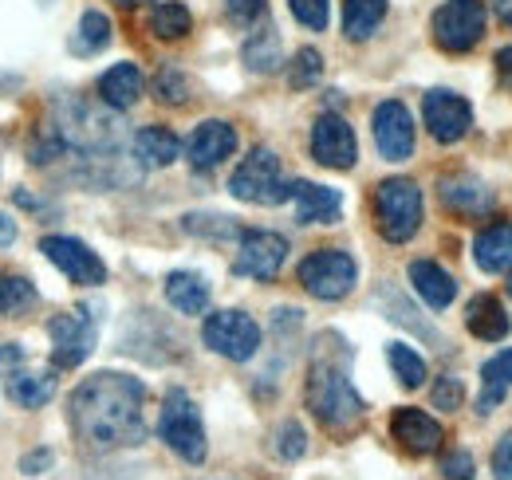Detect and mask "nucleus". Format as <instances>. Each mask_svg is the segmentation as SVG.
<instances>
[{"instance_id":"14","label":"nucleus","mask_w":512,"mask_h":480,"mask_svg":"<svg viewBox=\"0 0 512 480\" xmlns=\"http://www.w3.org/2000/svg\"><path fill=\"white\" fill-rule=\"evenodd\" d=\"M422 119H426V130H430L438 142H457V138H465V130L473 126V111H469V103H465L457 91L438 87V91H430V95L422 99Z\"/></svg>"},{"instance_id":"25","label":"nucleus","mask_w":512,"mask_h":480,"mask_svg":"<svg viewBox=\"0 0 512 480\" xmlns=\"http://www.w3.org/2000/svg\"><path fill=\"white\" fill-rule=\"evenodd\" d=\"M166 300L182 315H205L209 311V284L197 272H174L166 280Z\"/></svg>"},{"instance_id":"13","label":"nucleus","mask_w":512,"mask_h":480,"mask_svg":"<svg viewBox=\"0 0 512 480\" xmlns=\"http://www.w3.org/2000/svg\"><path fill=\"white\" fill-rule=\"evenodd\" d=\"M375 146L386 162H406L414 154V119L406 111V103L386 99L375 107Z\"/></svg>"},{"instance_id":"26","label":"nucleus","mask_w":512,"mask_h":480,"mask_svg":"<svg viewBox=\"0 0 512 480\" xmlns=\"http://www.w3.org/2000/svg\"><path fill=\"white\" fill-rule=\"evenodd\" d=\"M8 398L16 402V406H24V410H40V406H48L52 402V394H56V378L52 374H8Z\"/></svg>"},{"instance_id":"44","label":"nucleus","mask_w":512,"mask_h":480,"mask_svg":"<svg viewBox=\"0 0 512 480\" xmlns=\"http://www.w3.org/2000/svg\"><path fill=\"white\" fill-rule=\"evenodd\" d=\"M12 240H16V221H12V217L0 209V248H8Z\"/></svg>"},{"instance_id":"11","label":"nucleus","mask_w":512,"mask_h":480,"mask_svg":"<svg viewBox=\"0 0 512 480\" xmlns=\"http://www.w3.org/2000/svg\"><path fill=\"white\" fill-rule=\"evenodd\" d=\"M312 158L327 170H351L359 158L355 130L347 126L343 115H320L312 126Z\"/></svg>"},{"instance_id":"32","label":"nucleus","mask_w":512,"mask_h":480,"mask_svg":"<svg viewBox=\"0 0 512 480\" xmlns=\"http://www.w3.org/2000/svg\"><path fill=\"white\" fill-rule=\"evenodd\" d=\"M32 303H36V288L24 276L0 272V315H16V311H24Z\"/></svg>"},{"instance_id":"45","label":"nucleus","mask_w":512,"mask_h":480,"mask_svg":"<svg viewBox=\"0 0 512 480\" xmlns=\"http://www.w3.org/2000/svg\"><path fill=\"white\" fill-rule=\"evenodd\" d=\"M44 465H52V453H48V449H40V453H32V457L24 461V473H40Z\"/></svg>"},{"instance_id":"7","label":"nucleus","mask_w":512,"mask_h":480,"mask_svg":"<svg viewBox=\"0 0 512 480\" xmlns=\"http://www.w3.org/2000/svg\"><path fill=\"white\" fill-rule=\"evenodd\" d=\"M201 339L209 351L229 362H249L260 351V327L245 311H213L201 327Z\"/></svg>"},{"instance_id":"35","label":"nucleus","mask_w":512,"mask_h":480,"mask_svg":"<svg viewBox=\"0 0 512 480\" xmlns=\"http://www.w3.org/2000/svg\"><path fill=\"white\" fill-rule=\"evenodd\" d=\"M323 75V56L316 48H304L296 60H292V71H288V83L296 87V91H304V87H312V83H320Z\"/></svg>"},{"instance_id":"37","label":"nucleus","mask_w":512,"mask_h":480,"mask_svg":"<svg viewBox=\"0 0 512 480\" xmlns=\"http://www.w3.org/2000/svg\"><path fill=\"white\" fill-rule=\"evenodd\" d=\"M430 398H434V406H438V410H461L465 386H461V378H453V374H442V378L434 382Z\"/></svg>"},{"instance_id":"4","label":"nucleus","mask_w":512,"mask_h":480,"mask_svg":"<svg viewBox=\"0 0 512 480\" xmlns=\"http://www.w3.org/2000/svg\"><path fill=\"white\" fill-rule=\"evenodd\" d=\"M158 437L190 465H201L205 453H209V441H205V421L201 410L193 406V398L186 390H170L166 402H162V414H158Z\"/></svg>"},{"instance_id":"33","label":"nucleus","mask_w":512,"mask_h":480,"mask_svg":"<svg viewBox=\"0 0 512 480\" xmlns=\"http://www.w3.org/2000/svg\"><path fill=\"white\" fill-rule=\"evenodd\" d=\"M182 225H186V233H193V237H209V240L241 237V229L233 225V217H221V213H209V217L193 213V217H186Z\"/></svg>"},{"instance_id":"17","label":"nucleus","mask_w":512,"mask_h":480,"mask_svg":"<svg viewBox=\"0 0 512 480\" xmlns=\"http://www.w3.org/2000/svg\"><path fill=\"white\" fill-rule=\"evenodd\" d=\"M292 201H296L300 225H331L339 221V209H343V193L316 181H292Z\"/></svg>"},{"instance_id":"36","label":"nucleus","mask_w":512,"mask_h":480,"mask_svg":"<svg viewBox=\"0 0 512 480\" xmlns=\"http://www.w3.org/2000/svg\"><path fill=\"white\" fill-rule=\"evenodd\" d=\"M276 453H280L284 461H296V457L308 453V433H304L300 421H284V425H280V433H276Z\"/></svg>"},{"instance_id":"23","label":"nucleus","mask_w":512,"mask_h":480,"mask_svg":"<svg viewBox=\"0 0 512 480\" xmlns=\"http://www.w3.org/2000/svg\"><path fill=\"white\" fill-rule=\"evenodd\" d=\"M473 256L485 272H505L512 264V225L509 221H497L489 229H481L473 240Z\"/></svg>"},{"instance_id":"18","label":"nucleus","mask_w":512,"mask_h":480,"mask_svg":"<svg viewBox=\"0 0 512 480\" xmlns=\"http://www.w3.org/2000/svg\"><path fill=\"white\" fill-rule=\"evenodd\" d=\"M438 197H442V205H446L449 213H457V217H481V213L493 209L489 185L469 178V174H449V178H442L438 181Z\"/></svg>"},{"instance_id":"48","label":"nucleus","mask_w":512,"mask_h":480,"mask_svg":"<svg viewBox=\"0 0 512 480\" xmlns=\"http://www.w3.org/2000/svg\"><path fill=\"white\" fill-rule=\"evenodd\" d=\"M119 4H138V0H119Z\"/></svg>"},{"instance_id":"16","label":"nucleus","mask_w":512,"mask_h":480,"mask_svg":"<svg viewBox=\"0 0 512 480\" xmlns=\"http://www.w3.org/2000/svg\"><path fill=\"white\" fill-rule=\"evenodd\" d=\"M390 433H394V441H398L406 453H418V457L438 453V449H442V441H446L442 425L430 418L426 410H414V406L394 410V418H390Z\"/></svg>"},{"instance_id":"12","label":"nucleus","mask_w":512,"mask_h":480,"mask_svg":"<svg viewBox=\"0 0 512 480\" xmlns=\"http://www.w3.org/2000/svg\"><path fill=\"white\" fill-rule=\"evenodd\" d=\"M40 252L64 272L71 284H103L107 280V268L103 260L75 237H44L40 240Z\"/></svg>"},{"instance_id":"5","label":"nucleus","mask_w":512,"mask_h":480,"mask_svg":"<svg viewBox=\"0 0 512 480\" xmlns=\"http://www.w3.org/2000/svg\"><path fill=\"white\" fill-rule=\"evenodd\" d=\"M229 193L237 201H249V205H280V201L292 197V185L280 174V158L268 146H256L253 154L233 170Z\"/></svg>"},{"instance_id":"21","label":"nucleus","mask_w":512,"mask_h":480,"mask_svg":"<svg viewBox=\"0 0 512 480\" xmlns=\"http://www.w3.org/2000/svg\"><path fill=\"white\" fill-rule=\"evenodd\" d=\"M142 95V71L134 63H115L111 71L99 75V99L111 107V111H127L138 103Z\"/></svg>"},{"instance_id":"6","label":"nucleus","mask_w":512,"mask_h":480,"mask_svg":"<svg viewBox=\"0 0 512 480\" xmlns=\"http://www.w3.org/2000/svg\"><path fill=\"white\" fill-rule=\"evenodd\" d=\"M355 276H359V268H355L351 252H343V248H320V252H312V256L300 260V284L316 300L331 303L351 296Z\"/></svg>"},{"instance_id":"38","label":"nucleus","mask_w":512,"mask_h":480,"mask_svg":"<svg viewBox=\"0 0 512 480\" xmlns=\"http://www.w3.org/2000/svg\"><path fill=\"white\" fill-rule=\"evenodd\" d=\"M292 4V16L312 28V32H323L327 28V0H288Z\"/></svg>"},{"instance_id":"15","label":"nucleus","mask_w":512,"mask_h":480,"mask_svg":"<svg viewBox=\"0 0 512 480\" xmlns=\"http://www.w3.org/2000/svg\"><path fill=\"white\" fill-rule=\"evenodd\" d=\"M233 150H237V130L221 119L201 122L190 134V142H186V158H190L193 170H213V166H221Z\"/></svg>"},{"instance_id":"34","label":"nucleus","mask_w":512,"mask_h":480,"mask_svg":"<svg viewBox=\"0 0 512 480\" xmlns=\"http://www.w3.org/2000/svg\"><path fill=\"white\" fill-rule=\"evenodd\" d=\"M154 91H158V99H162V103H170V107H182V103L190 99V83H186V75H182L178 67H170V63L158 71Z\"/></svg>"},{"instance_id":"47","label":"nucleus","mask_w":512,"mask_h":480,"mask_svg":"<svg viewBox=\"0 0 512 480\" xmlns=\"http://www.w3.org/2000/svg\"><path fill=\"white\" fill-rule=\"evenodd\" d=\"M509 268H512V264H509ZM509 296H512V272H509Z\"/></svg>"},{"instance_id":"41","label":"nucleus","mask_w":512,"mask_h":480,"mask_svg":"<svg viewBox=\"0 0 512 480\" xmlns=\"http://www.w3.org/2000/svg\"><path fill=\"white\" fill-rule=\"evenodd\" d=\"M493 473L497 480H512V433H505L501 445L493 449Z\"/></svg>"},{"instance_id":"8","label":"nucleus","mask_w":512,"mask_h":480,"mask_svg":"<svg viewBox=\"0 0 512 480\" xmlns=\"http://www.w3.org/2000/svg\"><path fill=\"white\" fill-rule=\"evenodd\" d=\"M485 36V4L481 0H446L434 12V40L446 52H469Z\"/></svg>"},{"instance_id":"28","label":"nucleus","mask_w":512,"mask_h":480,"mask_svg":"<svg viewBox=\"0 0 512 480\" xmlns=\"http://www.w3.org/2000/svg\"><path fill=\"white\" fill-rule=\"evenodd\" d=\"M386 16V0H343V32L351 40H367Z\"/></svg>"},{"instance_id":"30","label":"nucleus","mask_w":512,"mask_h":480,"mask_svg":"<svg viewBox=\"0 0 512 480\" xmlns=\"http://www.w3.org/2000/svg\"><path fill=\"white\" fill-rule=\"evenodd\" d=\"M190 28H193V16L186 4H178V0L154 4V12H150V32H154L158 40H182Z\"/></svg>"},{"instance_id":"27","label":"nucleus","mask_w":512,"mask_h":480,"mask_svg":"<svg viewBox=\"0 0 512 480\" xmlns=\"http://www.w3.org/2000/svg\"><path fill=\"white\" fill-rule=\"evenodd\" d=\"M245 63H249L253 71H260V75L280 71V63H284V48H280L276 28H256L253 36L245 40Z\"/></svg>"},{"instance_id":"19","label":"nucleus","mask_w":512,"mask_h":480,"mask_svg":"<svg viewBox=\"0 0 512 480\" xmlns=\"http://www.w3.org/2000/svg\"><path fill=\"white\" fill-rule=\"evenodd\" d=\"M178 154H182V142L166 126H142L134 134V158L142 170H166L178 162Z\"/></svg>"},{"instance_id":"39","label":"nucleus","mask_w":512,"mask_h":480,"mask_svg":"<svg viewBox=\"0 0 512 480\" xmlns=\"http://www.w3.org/2000/svg\"><path fill=\"white\" fill-rule=\"evenodd\" d=\"M383 300L390 303V319H394V323H406V327H414L418 335H426V339H434V331H430L426 323H418V319H414V307H410V303H406V300H398V296H394L390 288H386V292H383Z\"/></svg>"},{"instance_id":"1","label":"nucleus","mask_w":512,"mask_h":480,"mask_svg":"<svg viewBox=\"0 0 512 480\" xmlns=\"http://www.w3.org/2000/svg\"><path fill=\"white\" fill-rule=\"evenodd\" d=\"M146 386L119 370H99L67 398L71 429L91 449H130L146 441Z\"/></svg>"},{"instance_id":"29","label":"nucleus","mask_w":512,"mask_h":480,"mask_svg":"<svg viewBox=\"0 0 512 480\" xmlns=\"http://www.w3.org/2000/svg\"><path fill=\"white\" fill-rule=\"evenodd\" d=\"M107 44H111V20H107L103 12H83V16H79V28H75V36H71V52L95 56V52H103Z\"/></svg>"},{"instance_id":"10","label":"nucleus","mask_w":512,"mask_h":480,"mask_svg":"<svg viewBox=\"0 0 512 480\" xmlns=\"http://www.w3.org/2000/svg\"><path fill=\"white\" fill-rule=\"evenodd\" d=\"M48 335H52V362L60 370H71L91 355L95 347V319L87 311H71V315H52L48 319Z\"/></svg>"},{"instance_id":"20","label":"nucleus","mask_w":512,"mask_h":480,"mask_svg":"<svg viewBox=\"0 0 512 480\" xmlns=\"http://www.w3.org/2000/svg\"><path fill=\"white\" fill-rule=\"evenodd\" d=\"M465 327L477 335V339H485V343H501L505 335H509V311L501 307L497 296H473L469 307H465Z\"/></svg>"},{"instance_id":"24","label":"nucleus","mask_w":512,"mask_h":480,"mask_svg":"<svg viewBox=\"0 0 512 480\" xmlns=\"http://www.w3.org/2000/svg\"><path fill=\"white\" fill-rule=\"evenodd\" d=\"M509 386H512V347L509 351H501V355H493V359L481 366V398H477V414H493V410L505 402Z\"/></svg>"},{"instance_id":"46","label":"nucleus","mask_w":512,"mask_h":480,"mask_svg":"<svg viewBox=\"0 0 512 480\" xmlns=\"http://www.w3.org/2000/svg\"><path fill=\"white\" fill-rule=\"evenodd\" d=\"M493 16H497L505 28H512V0H493Z\"/></svg>"},{"instance_id":"22","label":"nucleus","mask_w":512,"mask_h":480,"mask_svg":"<svg viewBox=\"0 0 512 480\" xmlns=\"http://www.w3.org/2000/svg\"><path fill=\"white\" fill-rule=\"evenodd\" d=\"M410 284H414V292L430 303L434 311L449 307L453 296H457L453 276H449L446 268H438L434 260H414V264H410Z\"/></svg>"},{"instance_id":"31","label":"nucleus","mask_w":512,"mask_h":480,"mask_svg":"<svg viewBox=\"0 0 512 480\" xmlns=\"http://www.w3.org/2000/svg\"><path fill=\"white\" fill-rule=\"evenodd\" d=\"M386 359H390L394 378H398L406 390H418V386L426 382V359H422L414 347H406V343H390V347H386Z\"/></svg>"},{"instance_id":"40","label":"nucleus","mask_w":512,"mask_h":480,"mask_svg":"<svg viewBox=\"0 0 512 480\" xmlns=\"http://www.w3.org/2000/svg\"><path fill=\"white\" fill-rule=\"evenodd\" d=\"M442 477L446 480H473V457H469L465 449L446 453V457H442Z\"/></svg>"},{"instance_id":"3","label":"nucleus","mask_w":512,"mask_h":480,"mask_svg":"<svg viewBox=\"0 0 512 480\" xmlns=\"http://www.w3.org/2000/svg\"><path fill=\"white\" fill-rule=\"evenodd\" d=\"M375 221L390 244H406L422 229V189L410 178H386L375 189Z\"/></svg>"},{"instance_id":"43","label":"nucleus","mask_w":512,"mask_h":480,"mask_svg":"<svg viewBox=\"0 0 512 480\" xmlns=\"http://www.w3.org/2000/svg\"><path fill=\"white\" fill-rule=\"evenodd\" d=\"M497 71H501V83L512 91V48H501V52H497Z\"/></svg>"},{"instance_id":"2","label":"nucleus","mask_w":512,"mask_h":480,"mask_svg":"<svg viewBox=\"0 0 512 480\" xmlns=\"http://www.w3.org/2000/svg\"><path fill=\"white\" fill-rule=\"evenodd\" d=\"M351 351L339 335H320L312 347V366H308V410L320 418V425H327L331 433H351L363 414L367 402L359 398V390L351 386Z\"/></svg>"},{"instance_id":"9","label":"nucleus","mask_w":512,"mask_h":480,"mask_svg":"<svg viewBox=\"0 0 512 480\" xmlns=\"http://www.w3.org/2000/svg\"><path fill=\"white\" fill-rule=\"evenodd\" d=\"M284 260H288V240L280 233H268V229H249V233H241L233 272L237 276H253V280H276Z\"/></svg>"},{"instance_id":"42","label":"nucleus","mask_w":512,"mask_h":480,"mask_svg":"<svg viewBox=\"0 0 512 480\" xmlns=\"http://www.w3.org/2000/svg\"><path fill=\"white\" fill-rule=\"evenodd\" d=\"M225 8H229V16L237 24H253L256 16L264 12V0H225Z\"/></svg>"}]
</instances>
